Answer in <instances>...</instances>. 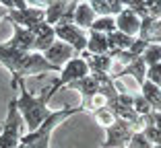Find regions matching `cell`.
Listing matches in <instances>:
<instances>
[{"instance_id":"obj_6","label":"cell","mask_w":161,"mask_h":148,"mask_svg":"<svg viewBox=\"0 0 161 148\" xmlns=\"http://www.w3.org/2000/svg\"><path fill=\"white\" fill-rule=\"evenodd\" d=\"M43 19H46V13H43V8H33L29 2H25L21 8L10 10V13L6 14L4 21H8L10 25H19V27H23V29L33 31V29L37 27L39 23H43Z\"/></svg>"},{"instance_id":"obj_21","label":"cell","mask_w":161,"mask_h":148,"mask_svg":"<svg viewBox=\"0 0 161 148\" xmlns=\"http://www.w3.org/2000/svg\"><path fill=\"white\" fill-rule=\"evenodd\" d=\"M105 37H108L109 54H112V52H124V49H128L134 43V37H128V35L120 33V31H114V33L105 35Z\"/></svg>"},{"instance_id":"obj_26","label":"cell","mask_w":161,"mask_h":148,"mask_svg":"<svg viewBox=\"0 0 161 148\" xmlns=\"http://www.w3.org/2000/svg\"><path fill=\"white\" fill-rule=\"evenodd\" d=\"M128 148H153V144L147 140V136L142 132H136V134H132V138L128 142Z\"/></svg>"},{"instance_id":"obj_23","label":"cell","mask_w":161,"mask_h":148,"mask_svg":"<svg viewBox=\"0 0 161 148\" xmlns=\"http://www.w3.org/2000/svg\"><path fill=\"white\" fill-rule=\"evenodd\" d=\"M141 58H142V62L147 64V68L159 64L161 62V45H147Z\"/></svg>"},{"instance_id":"obj_5","label":"cell","mask_w":161,"mask_h":148,"mask_svg":"<svg viewBox=\"0 0 161 148\" xmlns=\"http://www.w3.org/2000/svg\"><path fill=\"white\" fill-rule=\"evenodd\" d=\"M89 74H91V72H89V68H87L85 60H83V58H79V56H75L70 62H66L64 66H62L58 80L52 82V84H50V89H52V93H58L62 86H68L70 82H76V80H80V78L89 76Z\"/></svg>"},{"instance_id":"obj_18","label":"cell","mask_w":161,"mask_h":148,"mask_svg":"<svg viewBox=\"0 0 161 148\" xmlns=\"http://www.w3.org/2000/svg\"><path fill=\"white\" fill-rule=\"evenodd\" d=\"M68 89L79 91L80 97H83V103H85V101H89L91 97L99 95V93H97V80L93 78V74H89V76H85V78H80V80H76V82H70V84H68Z\"/></svg>"},{"instance_id":"obj_3","label":"cell","mask_w":161,"mask_h":148,"mask_svg":"<svg viewBox=\"0 0 161 148\" xmlns=\"http://www.w3.org/2000/svg\"><path fill=\"white\" fill-rule=\"evenodd\" d=\"M46 72H58V74H60V68L52 66V64L43 58V54L29 52V54H25V58H23V62L19 64V68L10 74V84H13V89H17V84H19L21 80H25L27 76L46 74Z\"/></svg>"},{"instance_id":"obj_8","label":"cell","mask_w":161,"mask_h":148,"mask_svg":"<svg viewBox=\"0 0 161 148\" xmlns=\"http://www.w3.org/2000/svg\"><path fill=\"white\" fill-rule=\"evenodd\" d=\"M54 33H56L58 41L70 45L76 56H80L87 49V31L79 29L76 25H72V23L70 25H56L54 27Z\"/></svg>"},{"instance_id":"obj_10","label":"cell","mask_w":161,"mask_h":148,"mask_svg":"<svg viewBox=\"0 0 161 148\" xmlns=\"http://www.w3.org/2000/svg\"><path fill=\"white\" fill-rule=\"evenodd\" d=\"M33 41H35V33L29 31V29H23L19 25H13V37L6 41L10 49H17V52L29 54L33 49Z\"/></svg>"},{"instance_id":"obj_28","label":"cell","mask_w":161,"mask_h":148,"mask_svg":"<svg viewBox=\"0 0 161 148\" xmlns=\"http://www.w3.org/2000/svg\"><path fill=\"white\" fill-rule=\"evenodd\" d=\"M6 14H8V13H6V10L0 6V21H4V19H6Z\"/></svg>"},{"instance_id":"obj_19","label":"cell","mask_w":161,"mask_h":148,"mask_svg":"<svg viewBox=\"0 0 161 148\" xmlns=\"http://www.w3.org/2000/svg\"><path fill=\"white\" fill-rule=\"evenodd\" d=\"M120 76H132L138 84H142L147 80V64L142 62V58H136L134 62H130L120 70Z\"/></svg>"},{"instance_id":"obj_15","label":"cell","mask_w":161,"mask_h":148,"mask_svg":"<svg viewBox=\"0 0 161 148\" xmlns=\"http://www.w3.org/2000/svg\"><path fill=\"white\" fill-rule=\"evenodd\" d=\"M95 19H97V17H95L93 8L89 6V2H79V4H76L75 19H72V25H76V27H79V29H83V31H89Z\"/></svg>"},{"instance_id":"obj_17","label":"cell","mask_w":161,"mask_h":148,"mask_svg":"<svg viewBox=\"0 0 161 148\" xmlns=\"http://www.w3.org/2000/svg\"><path fill=\"white\" fill-rule=\"evenodd\" d=\"M23 58H25V54L23 52H17V49H10L6 43H2L0 45V64L6 68V70L13 74L17 68H19V64L23 62Z\"/></svg>"},{"instance_id":"obj_4","label":"cell","mask_w":161,"mask_h":148,"mask_svg":"<svg viewBox=\"0 0 161 148\" xmlns=\"http://www.w3.org/2000/svg\"><path fill=\"white\" fill-rule=\"evenodd\" d=\"M21 125H25L23 117H21L19 109H17V99H13L8 103V113H6L4 125H2V132H0V148L19 146V142H21Z\"/></svg>"},{"instance_id":"obj_24","label":"cell","mask_w":161,"mask_h":148,"mask_svg":"<svg viewBox=\"0 0 161 148\" xmlns=\"http://www.w3.org/2000/svg\"><path fill=\"white\" fill-rule=\"evenodd\" d=\"M93 117H95V121L101 125V128H109V125L116 121V117H114V113L108 109V107H103V109H97V111H93Z\"/></svg>"},{"instance_id":"obj_13","label":"cell","mask_w":161,"mask_h":148,"mask_svg":"<svg viewBox=\"0 0 161 148\" xmlns=\"http://www.w3.org/2000/svg\"><path fill=\"white\" fill-rule=\"evenodd\" d=\"M79 58L85 60V64H87L91 74H109V72H112V66H114V60H112L109 54H105V56H93V54H89V52H83Z\"/></svg>"},{"instance_id":"obj_7","label":"cell","mask_w":161,"mask_h":148,"mask_svg":"<svg viewBox=\"0 0 161 148\" xmlns=\"http://www.w3.org/2000/svg\"><path fill=\"white\" fill-rule=\"evenodd\" d=\"M132 134L134 130L128 121L116 120L109 128H105V140L101 142V148H128Z\"/></svg>"},{"instance_id":"obj_30","label":"cell","mask_w":161,"mask_h":148,"mask_svg":"<svg viewBox=\"0 0 161 148\" xmlns=\"http://www.w3.org/2000/svg\"><path fill=\"white\" fill-rule=\"evenodd\" d=\"M14 148H23V146H21V144H19V146H14Z\"/></svg>"},{"instance_id":"obj_22","label":"cell","mask_w":161,"mask_h":148,"mask_svg":"<svg viewBox=\"0 0 161 148\" xmlns=\"http://www.w3.org/2000/svg\"><path fill=\"white\" fill-rule=\"evenodd\" d=\"M89 31H97V33H103V35H109L116 31V21L114 17H97L93 21Z\"/></svg>"},{"instance_id":"obj_14","label":"cell","mask_w":161,"mask_h":148,"mask_svg":"<svg viewBox=\"0 0 161 148\" xmlns=\"http://www.w3.org/2000/svg\"><path fill=\"white\" fill-rule=\"evenodd\" d=\"M89 6L93 8L95 17H118L124 10V2H120V0H114V2H109V0H91Z\"/></svg>"},{"instance_id":"obj_16","label":"cell","mask_w":161,"mask_h":148,"mask_svg":"<svg viewBox=\"0 0 161 148\" xmlns=\"http://www.w3.org/2000/svg\"><path fill=\"white\" fill-rule=\"evenodd\" d=\"M85 52L93 54V56H105V54H109L108 37L103 33H97V31H87V49Z\"/></svg>"},{"instance_id":"obj_9","label":"cell","mask_w":161,"mask_h":148,"mask_svg":"<svg viewBox=\"0 0 161 148\" xmlns=\"http://www.w3.org/2000/svg\"><path fill=\"white\" fill-rule=\"evenodd\" d=\"M75 56H76L75 49H72L70 45H66V43L58 41V39L52 43V48L47 49V52H43V58H46V60L52 64V66L60 68V70H62V66H64L66 62H70Z\"/></svg>"},{"instance_id":"obj_25","label":"cell","mask_w":161,"mask_h":148,"mask_svg":"<svg viewBox=\"0 0 161 148\" xmlns=\"http://www.w3.org/2000/svg\"><path fill=\"white\" fill-rule=\"evenodd\" d=\"M132 109H134V113L136 115H141V117H145V115H149L151 113V105H149L147 101H145V97L138 93V95H134L132 97Z\"/></svg>"},{"instance_id":"obj_27","label":"cell","mask_w":161,"mask_h":148,"mask_svg":"<svg viewBox=\"0 0 161 148\" xmlns=\"http://www.w3.org/2000/svg\"><path fill=\"white\" fill-rule=\"evenodd\" d=\"M147 80L153 82L157 89H161V62L151 66V68H147Z\"/></svg>"},{"instance_id":"obj_11","label":"cell","mask_w":161,"mask_h":148,"mask_svg":"<svg viewBox=\"0 0 161 148\" xmlns=\"http://www.w3.org/2000/svg\"><path fill=\"white\" fill-rule=\"evenodd\" d=\"M114 21H116V31H120V33L128 35V37L136 39L138 31H141V19H138L132 10L124 8L118 17H114Z\"/></svg>"},{"instance_id":"obj_1","label":"cell","mask_w":161,"mask_h":148,"mask_svg":"<svg viewBox=\"0 0 161 148\" xmlns=\"http://www.w3.org/2000/svg\"><path fill=\"white\" fill-rule=\"evenodd\" d=\"M17 91H19V97H17V109H19L21 117H23V124L27 125L29 132H35L43 121L50 117V107H47V101L54 97L52 89L46 86L37 97L31 95V93L25 89V80H21L17 84Z\"/></svg>"},{"instance_id":"obj_2","label":"cell","mask_w":161,"mask_h":148,"mask_svg":"<svg viewBox=\"0 0 161 148\" xmlns=\"http://www.w3.org/2000/svg\"><path fill=\"white\" fill-rule=\"evenodd\" d=\"M80 111H83L80 107H68V105H64L62 109H58V111H52L50 117H47V120L43 121L35 132L25 134L23 138H21L19 144L23 148H50V136H52L54 128L60 125L66 117H70V115H75V113H80Z\"/></svg>"},{"instance_id":"obj_20","label":"cell","mask_w":161,"mask_h":148,"mask_svg":"<svg viewBox=\"0 0 161 148\" xmlns=\"http://www.w3.org/2000/svg\"><path fill=\"white\" fill-rule=\"evenodd\" d=\"M141 95L145 97V101L151 105L153 111H161V89H157L153 82L145 80L141 84Z\"/></svg>"},{"instance_id":"obj_29","label":"cell","mask_w":161,"mask_h":148,"mask_svg":"<svg viewBox=\"0 0 161 148\" xmlns=\"http://www.w3.org/2000/svg\"><path fill=\"white\" fill-rule=\"evenodd\" d=\"M153 148H161V144H155V146H153Z\"/></svg>"},{"instance_id":"obj_12","label":"cell","mask_w":161,"mask_h":148,"mask_svg":"<svg viewBox=\"0 0 161 148\" xmlns=\"http://www.w3.org/2000/svg\"><path fill=\"white\" fill-rule=\"evenodd\" d=\"M33 33H35V41H33V49H31V52L43 54V52H47V49L52 48V43L56 41L54 27H50L46 21H43V23H39L37 27L33 29Z\"/></svg>"}]
</instances>
